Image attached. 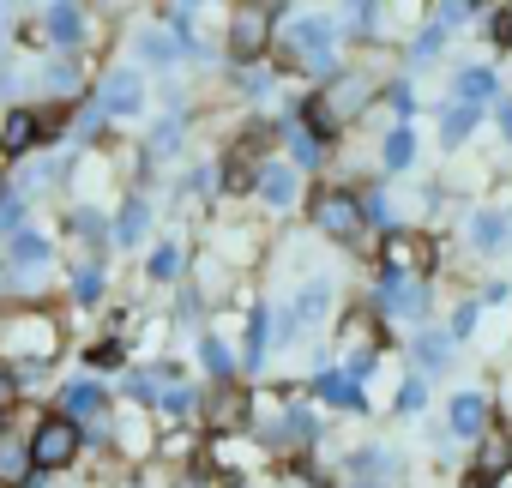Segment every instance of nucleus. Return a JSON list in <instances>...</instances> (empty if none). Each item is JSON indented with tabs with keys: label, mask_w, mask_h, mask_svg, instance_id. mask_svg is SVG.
<instances>
[{
	"label": "nucleus",
	"mask_w": 512,
	"mask_h": 488,
	"mask_svg": "<svg viewBox=\"0 0 512 488\" xmlns=\"http://www.w3.org/2000/svg\"><path fill=\"white\" fill-rule=\"evenodd\" d=\"M25 446H31L37 476H55V470H73V464H79V452H85V428L67 422L61 410H49V416L25 434Z\"/></svg>",
	"instance_id": "nucleus-1"
},
{
	"label": "nucleus",
	"mask_w": 512,
	"mask_h": 488,
	"mask_svg": "<svg viewBox=\"0 0 512 488\" xmlns=\"http://www.w3.org/2000/svg\"><path fill=\"white\" fill-rule=\"evenodd\" d=\"M290 61H296L302 73H314V79H332V73H338V25L320 19V13L296 19V25H290Z\"/></svg>",
	"instance_id": "nucleus-2"
},
{
	"label": "nucleus",
	"mask_w": 512,
	"mask_h": 488,
	"mask_svg": "<svg viewBox=\"0 0 512 488\" xmlns=\"http://www.w3.org/2000/svg\"><path fill=\"white\" fill-rule=\"evenodd\" d=\"M7 350H19L31 368H43V362L61 350V320L43 314V308H19V314L7 320Z\"/></svg>",
	"instance_id": "nucleus-3"
},
{
	"label": "nucleus",
	"mask_w": 512,
	"mask_h": 488,
	"mask_svg": "<svg viewBox=\"0 0 512 488\" xmlns=\"http://www.w3.org/2000/svg\"><path fill=\"white\" fill-rule=\"evenodd\" d=\"M374 308H380L386 320H422V314H428V284H422L416 272H380Z\"/></svg>",
	"instance_id": "nucleus-4"
},
{
	"label": "nucleus",
	"mask_w": 512,
	"mask_h": 488,
	"mask_svg": "<svg viewBox=\"0 0 512 488\" xmlns=\"http://www.w3.org/2000/svg\"><path fill=\"white\" fill-rule=\"evenodd\" d=\"M272 43V7H260V0H247V7H235L229 19V61H260Z\"/></svg>",
	"instance_id": "nucleus-5"
},
{
	"label": "nucleus",
	"mask_w": 512,
	"mask_h": 488,
	"mask_svg": "<svg viewBox=\"0 0 512 488\" xmlns=\"http://www.w3.org/2000/svg\"><path fill=\"white\" fill-rule=\"evenodd\" d=\"M247 187H253V199H260L266 211H296V205H302V169H296V163H284V157L260 163Z\"/></svg>",
	"instance_id": "nucleus-6"
},
{
	"label": "nucleus",
	"mask_w": 512,
	"mask_h": 488,
	"mask_svg": "<svg viewBox=\"0 0 512 488\" xmlns=\"http://www.w3.org/2000/svg\"><path fill=\"white\" fill-rule=\"evenodd\" d=\"M314 229L320 235H332V241H356V229H362V199L356 193H344V187H326V193H314Z\"/></svg>",
	"instance_id": "nucleus-7"
},
{
	"label": "nucleus",
	"mask_w": 512,
	"mask_h": 488,
	"mask_svg": "<svg viewBox=\"0 0 512 488\" xmlns=\"http://www.w3.org/2000/svg\"><path fill=\"white\" fill-rule=\"evenodd\" d=\"M260 440H266L272 452H302V446H314V440H320V416H314L302 398H290V404L278 410V422H266V428H260Z\"/></svg>",
	"instance_id": "nucleus-8"
},
{
	"label": "nucleus",
	"mask_w": 512,
	"mask_h": 488,
	"mask_svg": "<svg viewBox=\"0 0 512 488\" xmlns=\"http://www.w3.org/2000/svg\"><path fill=\"white\" fill-rule=\"evenodd\" d=\"M344 482H380V488H398L404 482V458L392 446H356L350 464H344Z\"/></svg>",
	"instance_id": "nucleus-9"
},
{
	"label": "nucleus",
	"mask_w": 512,
	"mask_h": 488,
	"mask_svg": "<svg viewBox=\"0 0 512 488\" xmlns=\"http://www.w3.org/2000/svg\"><path fill=\"white\" fill-rule=\"evenodd\" d=\"M488 422H494V398H488V392H458V398H446V434L482 440Z\"/></svg>",
	"instance_id": "nucleus-10"
},
{
	"label": "nucleus",
	"mask_w": 512,
	"mask_h": 488,
	"mask_svg": "<svg viewBox=\"0 0 512 488\" xmlns=\"http://www.w3.org/2000/svg\"><path fill=\"white\" fill-rule=\"evenodd\" d=\"M97 109H103V115H139V109H145V79H139L133 67L103 73V85H97Z\"/></svg>",
	"instance_id": "nucleus-11"
},
{
	"label": "nucleus",
	"mask_w": 512,
	"mask_h": 488,
	"mask_svg": "<svg viewBox=\"0 0 512 488\" xmlns=\"http://www.w3.org/2000/svg\"><path fill=\"white\" fill-rule=\"evenodd\" d=\"M61 416L85 428V422H109L115 410H109V392H103L97 380H67V386H61Z\"/></svg>",
	"instance_id": "nucleus-12"
},
{
	"label": "nucleus",
	"mask_w": 512,
	"mask_h": 488,
	"mask_svg": "<svg viewBox=\"0 0 512 488\" xmlns=\"http://www.w3.org/2000/svg\"><path fill=\"white\" fill-rule=\"evenodd\" d=\"M43 133H49V121H43L37 109H13V115H7V127H0V151L19 163V157H31V151L43 145Z\"/></svg>",
	"instance_id": "nucleus-13"
},
{
	"label": "nucleus",
	"mask_w": 512,
	"mask_h": 488,
	"mask_svg": "<svg viewBox=\"0 0 512 488\" xmlns=\"http://www.w3.org/2000/svg\"><path fill=\"white\" fill-rule=\"evenodd\" d=\"M7 272H13L19 284H31L37 272H49V241H43L37 229H19V235H13V248H7Z\"/></svg>",
	"instance_id": "nucleus-14"
},
{
	"label": "nucleus",
	"mask_w": 512,
	"mask_h": 488,
	"mask_svg": "<svg viewBox=\"0 0 512 488\" xmlns=\"http://www.w3.org/2000/svg\"><path fill=\"white\" fill-rule=\"evenodd\" d=\"M314 398H320L326 410H350V416H362V410H368V398H362V380H350L344 368H326V374L314 380Z\"/></svg>",
	"instance_id": "nucleus-15"
},
{
	"label": "nucleus",
	"mask_w": 512,
	"mask_h": 488,
	"mask_svg": "<svg viewBox=\"0 0 512 488\" xmlns=\"http://www.w3.org/2000/svg\"><path fill=\"white\" fill-rule=\"evenodd\" d=\"M326 308H332V284H308V290H296L290 320H284V338H302L308 326H320V320H326Z\"/></svg>",
	"instance_id": "nucleus-16"
},
{
	"label": "nucleus",
	"mask_w": 512,
	"mask_h": 488,
	"mask_svg": "<svg viewBox=\"0 0 512 488\" xmlns=\"http://www.w3.org/2000/svg\"><path fill=\"white\" fill-rule=\"evenodd\" d=\"M266 356H272V308H266V302H253V314H247V338H241V368L260 374Z\"/></svg>",
	"instance_id": "nucleus-17"
},
{
	"label": "nucleus",
	"mask_w": 512,
	"mask_h": 488,
	"mask_svg": "<svg viewBox=\"0 0 512 488\" xmlns=\"http://www.w3.org/2000/svg\"><path fill=\"white\" fill-rule=\"evenodd\" d=\"M500 476H512V434H482L476 440V482H500Z\"/></svg>",
	"instance_id": "nucleus-18"
},
{
	"label": "nucleus",
	"mask_w": 512,
	"mask_h": 488,
	"mask_svg": "<svg viewBox=\"0 0 512 488\" xmlns=\"http://www.w3.org/2000/svg\"><path fill=\"white\" fill-rule=\"evenodd\" d=\"M326 157V139L308 127V121H284V163H296V169H314Z\"/></svg>",
	"instance_id": "nucleus-19"
},
{
	"label": "nucleus",
	"mask_w": 512,
	"mask_h": 488,
	"mask_svg": "<svg viewBox=\"0 0 512 488\" xmlns=\"http://www.w3.org/2000/svg\"><path fill=\"white\" fill-rule=\"evenodd\" d=\"M31 476H37L31 446H25L19 434H0V488H25Z\"/></svg>",
	"instance_id": "nucleus-20"
},
{
	"label": "nucleus",
	"mask_w": 512,
	"mask_h": 488,
	"mask_svg": "<svg viewBox=\"0 0 512 488\" xmlns=\"http://www.w3.org/2000/svg\"><path fill=\"white\" fill-rule=\"evenodd\" d=\"M43 25H49V37H55V43H67V49H73V43L85 37V13H79V0H55Z\"/></svg>",
	"instance_id": "nucleus-21"
},
{
	"label": "nucleus",
	"mask_w": 512,
	"mask_h": 488,
	"mask_svg": "<svg viewBox=\"0 0 512 488\" xmlns=\"http://www.w3.org/2000/svg\"><path fill=\"white\" fill-rule=\"evenodd\" d=\"M145 229H151V205H145V199H127L121 217H115V248H139Z\"/></svg>",
	"instance_id": "nucleus-22"
},
{
	"label": "nucleus",
	"mask_w": 512,
	"mask_h": 488,
	"mask_svg": "<svg viewBox=\"0 0 512 488\" xmlns=\"http://www.w3.org/2000/svg\"><path fill=\"white\" fill-rule=\"evenodd\" d=\"M506 229H512L506 217L476 211V217H470V248H476V254H500V248H506Z\"/></svg>",
	"instance_id": "nucleus-23"
},
{
	"label": "nucleus",
	"mask_w": 512,
	"mask_h": 488,
	"mask_svg": "<svg viewBox=\"0 0 512 488\" xmlns=\"http://www.w3.org/2000/svg\"><path fill=\"white\" fill-rule=\"evenodd\" d=\"M494 97V73L488 67H464L458 79H452V103H470V109H482Z\"/></svg>",
	"instance_id": "nucleus-24"
},
{
	"label": "nucleus",
	"mask_w": 512,
	"mask_h": 488,
	"mask_svg": "<svg viewBox=\"0 0 512 488\" xmlns=\"http://www.w3.org/2000/svg\"><path fill=\"white\" fill-rule=\"evenodd\" d=\"M199 362H205V374H211L217 386H229V380H235V356H229V344H223V338H211V332L199 338Z\"/></svg>",
	"instance_id": "nucleus-25"
},
{
	"label": "nucleus",
	"mask_w": 512,
	"mask_h": 488,
	"mask_svg": "<svg viewBox=\"0 0 512 488\" xmlns=\"http://www.w3.org/2000/svg\"><path fill=\"white\" fill-rule=\"evenodd\" d=\"M380 163H386V169H410V163H416V133H410V127H392V133L380 139Z\"/></svg>",
	"instance_id": "nucleus-26"
},
{
	"label": "nucleus",
	"mask_w": 512,
	"mask_h": 488,
	"mask_svg": "<svg viewBox=\"0 0 512 488\" xmlns=\"http://www.w3.org/2000/svg\"><path fill=\"white\" fill-rule=\"evenodd\" d=\"M476 115H482V109H470V103L440 109V139H446V145H464V139H470V127H476Z\"/></svg>",
	"instance_id": "nucleus-27"
},
{
	"label": "nucleus",
	"mask_w": 512,
	"mask_h": 488,
	"mask_svg": "<svg viewBox=\"0 0 512 488\" xmlns=\"http://www.w3.org/2000/svg\"><path fill=\"white\" fill-rule=\"evenodd\" d=\"M416 362H422L428 374H440V368L452 362V332H422V338H416Z\"/></svg>",
	"instance_id": "nucleus-28"
},
{
	"label": "nucleus",
	"mask_w": 512,
	"mask_h": 488,
	"mask_svg": "<svg viewBox=\"0 0 512 488\" xmlns=\"http://www.w3.org/2000/svg\"><path fill=\"white\" fill-rule=\"evenodd\" d=\"M145 278H157V284L181 278V248H175V241H157V248L145 254Z\"/></svg>",
	"instance_id": "nucleus-29"
},
{
	"label": "nucleus",
	"mask_w": 512,
	"mask_h": 488,
	"mask_svg": "<svg viewBox=\"0 0 512 488\" xmlns=\"http://www.w3.org/2000/svg\"><path fill=\"white\" fill-rule=\"evenodd\" d=\"M416 254H422V241H416V235H404V229L386 235V272H410Z\"/></svg>",
	"instance_id": "nucleus-30"
},
{
	"label": "nucleus",
	"mask_w": 512,
	"mask_h": 488,
	"mask_svg": "<svg viewBox=\"0 0 512 488\" xmlns=\"http://www.w3.org/2000/svg\"><path fill=\"white\" fill-rule=\"evenodd\" d=\"M139 61H151V67H175V37H163V31H139Z\"/></svg>",
	"instance_id": "nucleus-31"
},
{
	"label": "nucleus",
	"mask_w": 512,
	"mask_h": 488,
	"mask_svg": "<svg viewBox=\"0 0 512 488\" xmlns=\"http://www.w3.org/2000/svg\"><path fill=\"white\" fill-rule=\"evenodd\" d=\"M181 139H187V115H169V121L151 133V157H175V151H181Z\"/></svg>",
	"instance_id": "nucleus-32"
},
{
	"label": "nucleus",
	"mask_w": 512,
	"mask_h": 488,
	"mask_svg": "<svg viewBox=\"0 0 512 488\" xmlns=\"http://www.w3.org/2000/svg\"><path fill=\"white\" fill-rule=\"evenodd\" d=\"M241 416H247V398H235V392L223 386V392H217V404H211V428H235Z\"/></svg>",
	"instance_id": "nucleus-33"
},
{
	"label": "nucleus",
	"mask_w": 512,
	"mask_h": 488,
	"mask_svg": "<svg viewBox=\"0 0 512 488\" xmlns=\"http://www.w3.org/2000/svg\"><path fill=\"white\" fill-rule=\"evenodd\" d=\"M85 362H91V368H121V362H127V344H121V338H97V344L85 350Z\"/></svg>",
	"instance_id": "nucleus-34"
},
{
	"label": "nucleus",
	"mask_w": 512,
	"mask_h": 488,
	"mask_svg": "<svg viewBox=\"0 0 512 488\" xmlns=\"http://www.w3.org/2000/svg\"><path fill=\"white\" fill-rule=\"evenodd\" d=\"M25 229V193H0V235Z\"/></svg>",
	"instance_id": "nucleus-35"
},
{
	"label": "nucleus",
	"mask_w": 512,
	"mask_h": 488,
	"mask_svg": "<svg viewBox=\"0 0 512 488\" xmlns=\"http://www.w3.org/2000/svg\"><path fill=\"white\" fill-rule=\"evenodd\" d=\"M97 296H103V272H97V266H79V272H73V302L91 308Z\"/></svg>",
	"instance_id": "nucleus-36"
},
{
	"label": "nucleus",
	"mask_w": 512,
	"mask_h": 488,
	"mask_svg": "<svg viewBox=\"0 0 512 488\" xmlns=\"http://www.w3.org/2000/svg\"><path fill=\"white\" fill-rule=\"evenodd\" d=\"M392 404H398V416H416V410H422V404H428V386H422V380H404V386H398V398H392Z\"/></svg>",
	"instance_id": "nucleus-37"
},
{
	"label": "nucleus",
	"mask_w": 512,
	"mask_h": 488,
	"mask_svg": "<svg viewBox=\"0 0 512 488\" xmlns=\"http://www.w3.org/2000/svg\"><path fill=\"white\" fill-rule=\"evenodd\" d=\"M368 13H374V0H350V7H344V31H350V37L374 31V19H368Z\"/></svg>",
	"instance_id": "nucleus-38"
},
{
	"label": "nucleus",
	"mask_w": 512,
	"mask_h": 488,
	"mask_svg": "<svg viewBox=\"0 0 512 488\" xmlns=\"http://www.w3.org/2000/svg\"><path fill=\"white\" fill-rule=\"evenodd\" d=\"M440 49H446V25H428V31L416 37V49H410V55H416V61H434Z\"/></svg>",
	"instance_id": "nucleus-39"
},
{
	"label": "nucleus",
	"mask_w": 512,
	"mask_h": 488,
	"mask_svg": "<svg viewBox=\"0 0 512 488\" xmlns=\"http://www.w3.org/2000/svg\"><path fill=\"white\" fill-rule=\"evenodd\" d=\"M19 404V368L13 362H0V416H7Z\"/></svg>",
	"instance_id": "nucleus-40"
},
{
	"label": "nucleus",
	"mask_w": 512,
	"mask_h": 488,
	"mask_svg": "<svg viewBox=\"0 0 512 488\" xmlns=\"http://www.w3.org/2000/svg\"><path fill=\"white\" fill-rule=\"evenodd\" d=\"M476 314H482V302H458V314H452V338H470V332H476Z\"/></svg>",
	"instance_id": "nucleus-41"
},
{
	"label": "nucleus",
	"mask_w": 512,
	"mask_h": 488,
	"mask_svg": "<svg viewBox=\"0 0 512 488\" xmlns=\"http://www.w3.org/2000/svg\"><path fill=\"white\" fill-rule=\"evenodd\" d=\"M386 103H392V115H398V127L410 121V109H416V97H410V85H392L386 91Z\"/></svg>",
	"instance_id": "nucleus-42"
},
{
	"label": "nucleus",
	"mask_w": 512,
	"mask_h": 488,
	"mask_svg": "<svg viewBox=\"0 0 512 488\" xmlns=\"http://www.w3.org/2000/svg\"><path fill=\"white\" fill-rule=\"evenodd\" d=\"M49 85H55V91H73V85H79V67H73V61H55V67H49Z\"/></svg>",
	"instance_id": "nucleus-43"
},
{
	"label": "nucleus",
	"mask_w": 512,
	"mask_h": 488,
	"mask_svg": "<svg viewBox=\"0 0 512 488\" xmlns=\"http://www.w3.org/2000/svg\"><path fill=\"white\" fill-rule=\"evenodd\" d=\"M488 37H494L500 49H512V7H500V19H488Z\"/></svg>",
	"instance_id": "nucleus-44"
},
{
	"label": "nucleus",
	"mask_w": 512,
	"mask_h": 488,
	"mask_svg": "<svg viewBox=\"0 0 512 488\" xmlns=\"http://www.w3.org/2000/svg\"><path fill=\"white\" fill-rule=\"evenodd\" d=\"M464 13H470V0H440V19H434V25H446V31H452Z\"/></svg>",
	"instance_id": "nucleus-45"
},
{
	"label": "nucleus",
	"mask_w": 512,
	"mask_h": 488,
	"mask_svg": "<svg viewBox=\"0 0 512 488\" xmlns=\"http://www.w3.org/2000/svg\"><path fill=\"white\" fill-rule=\"evenodd\" d=\"M500 133L512 139V103H500Z\"/></svg>",
	"instance_id": "nucleus-46"
},
{
	"label": "nucleus",
	"mask_w": 512,
	"mask_h": 488,
	"mask_svg": "<svg viewBox=\"0 0 512 488\" xmlns=\"http://www.w3.org/2000/svg\"><path fill=\"white\" fill-rule=\"evenodd\" d=\"M278 488H320L314 476H290V482H278Z\"/></svg>",
	"instance_id": "nucleus-47"
},
{
	"label": "nucleus",
	"mask_w": 512,
	"mask_h": 488,
	"mask_svg": "<svg viewBox=\"0 0 512 488\" xmlns=\"http://www.w3.org/2000/svg\"><path fill=\"white\" fill-rule=\"evenodd\" d=\"M169 488H211V482H199V476H181V482H169Z\"/></svg>",
	"instance_id": "nucleus-48"
},
{
	"label": "nucleus",
	"mask_w": 512,
	"mask_h": 488,
	"mask_svg": "<svg viewBox=\"0 0 512 488\" xmlns=\"http://www.w3.org/2000/svg\"><path fill=\"white\" fill-rule=\"evenodd\" d=\"M344 488H380V482H344Z\"/></svg>",
	"instance_id": "nucleus-49"
},
{
	"label": "nucleus",
	"mask_w": 512,
	"mask_h": 488,
	"mask_svg": "<svg viewBox=\"0 0 512 488\" xmlns=\"http://www.w3.org/2000/svg\"><path fill=\"white\" fill-rule=\"evenodd\" d=\"M0 49H7V19H0Z\"/></svg>",
	"instance_id": "nucleus-50"
},
{
	"label": "nucleus",
	"mask_w": 512,
	"mask_h": 488,
	"mask_svg": "<svg viewBox=\"0 0 512 488\" xmlns=\"http://www.w3.org/2000/svg\"><path fill=\"white\" fill-rule=\"evenodd\" d=\"M175 7H181V13H187V7H193V0H175Z\"/></svg>",
	"instance_id": "nucleus-51"
},
{
	"label": "nucleus",
	"mask_w": 512,
	"mask_h": 488,
	"mask_svg": "<svg viewBox=\"0 0 512 488\" xmlns=\"http://www.w3.org/2000/svg\"><path fill=\"white\" fill-rule=\"evenodd\" d=\"M0 157H7V151H0Z\"/></svg>",
	"instance_id": "nucleus-52"
},
{
	"label": "nucleus",
	"mask_w": 512,
	"mask_h": 488,
	"mask_svg": "<svg viewBox=\"0 0 512 488\" xmlns=\"http://www.w3.org/2000/svg\"><path fill=\"white\" fill-rule=\"evenodd\" d=\"M235 488H241V482H235Z\"/></svg>",
	"instance_id": "nucleus-53"
}]
</instances>
